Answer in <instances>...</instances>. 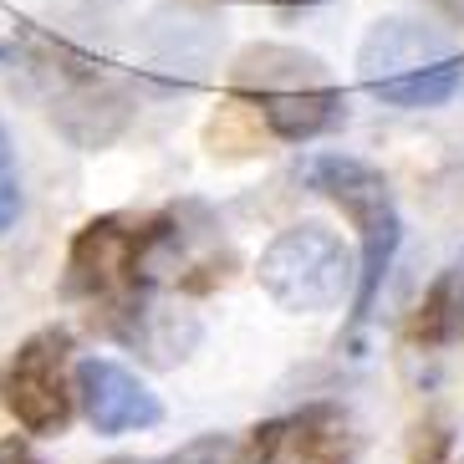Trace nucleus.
<instances>
[{"instance_id":"f257e3e1","label":"nucleus","mask_w":464,"mask_h":464,"mask_svg":"<svg viewBox=\"0 0 464 464\" xmlns=\"http://www.w3.org/2000/svg\"><path fill=\"white\" fill-rule=\"evenodd\" d=\"M179 215H102L87 219L72 235L67 250V296L92 306V322L159 353V322H169L153 306V291L164 286V271H174L179 250Z\"/></svg>"},{"instance_id":"f03ea898","label":"nucleus","mask_w":464,"mask_h":464,"mask_svg":"<svg viewBox=\"0 0 464 464\" xmlns=\"http://www.w3.org/2000/svg\"><path fill=\"white\" fill-rule=\"evenodd\" d=\"M230 92L246 97L281 143H312L347 123V92L327 62L296 46H246L230 62Z\"/></svg>"},{"instance_id":"7ed1b4c3","label":"nucleus","mask_w":464,"mask_h":464,"mask_svg":"<svg viewBox=\"0 0 464 464\" xmlns=\"http://www.w3.org/2000/svg\"><path fill=\"white\" fill-rule=\"evenodd\" d=\"M357 77L388 108H439L464 82V56L429 21L388 15L357 46Z\"/></svg>"},{"instance_id":"20e7f679","label":"nucleus","mask_w":464,"mask_h":464,"mask_svg":"<svg viewBox=\"0 0 464 464\" xmlns=\"http://www.w3.org/2000/svg\"><path fill=\"white\" fill-rule=\"evenodd\" d=\"M21 72L31 77L36 97H42L46 118H52L62 133L77 143V149H102L128 128L133 118V92H128L112 72H102L97 62L67 52V46L52 42H21Z\"/></svg>"},{"instance_id":"39448f33","label":"nucleus","mask_w":464,"mask_h":464,"mask_svg":"<svg viewBox=\"0 0 464 464\" xmlns=\"http://www.w3.org/2000/svg\"><path fill=\"white\" fill-rule=\"evenodd\" d=\"M316 194H327L332 205L357 225V240H362V271H357V301H353V322H368L372 301H378L382 281L393 271L398 240H403V219H398L393 189L388 179L372 164L353 159V153H316L312 169H306Z\"/></svg>"},{"instance_id":"423d86ee","label":"nucleus","mask_w":464,"mask_h":464,"mask_svg":"<svg viewBox=\"0 0 464 464\" xmlns=\"http://www.w3.org/2000/svg\"><path fill=\"white\" fill-rule=\"evenodd\" d=\"M353 256L327 225H291L260 256V286L286 312H332L353 291Z\"/></svg>"},{"instance_id":"0eeeda50","label":"nucleus","mask_w":464,"mask_h":464,"mask_svg":"<svg viewBox=\"0 0 464 464\" xmlns=\"http://www.w3.org/2000/svg\"><path fill=\"white\" fill-rule=\"evenodd\" d=\"M0 409L26 434H62L77 409V368H72V332H31L0 362Z\"/></svg>"},{"instance_id":"6e6552de","label":"nucleus","mask_w":464,"mask_h":464,"mask_svg":"<svg viewBox=\"0 0 464 464\" xmlns=\"http://www.w3.org/2000/svg\"><path fill=\"white\" fill-rule=\"evenodd\" d=\"M357 423L337 403H306L296 413L256 423L240 444V464H353Z\"/></svg>"},{"instance_id":"1a4fd4ad","label":"nucleus","mask_w":464,"mask_h":464,"mask_svg":"<svg viewBox=\"0 0 464 464\" xmlns=\"http://www.w3.org/2000/svg\"><path fill=\"white\" fill-rule=\"evenodd\" d=\"M77 403H82L97 434H133V429H153L164 419L159 393H149V382L112 357H82L77 362Z\"/></svg>"},{"instance_id":"9d476101","label":"nucleus","mask_w":464,"mask_h":464,"mask_svg":"<svg viewBox=\"0 0 464 464\" xmlns=\"http://www.w3.org/2000/svg\"><path fill=\"white\" fill-rule=\"evenodd\" d=\"M459 271H444L434 286L423 291V301L409 316V342L413 347H444L459 337Z\"/></svg>"},{"instance_id":"9b49d317","label":"nucleus","mask_w":464,"mask_h":464,"mask_svg":"<svg viewBox=\"0 0 464 464\" xmlns=\"http://www.w3.org/2000/svg\"><path fill=\"white\" fill-rule=\"evenodd\" d=\"M409 459H413V464H454V429H450V419L429 413V419L413 429Z\"/></svg>"},{"instance_id":"f8f14e48","label":"nucleus","mask_w":464,"mask_h":464,"mask_svg":"<svg viewBox=\"0 0 464 464\" xmlns=\"http://www.w3.org/2000/svg\"><path fill=\"white\" fill-rule=\"evenodd\" d=\"M21 215V174H15V153H11V133L0 123V235L15 225Z\"/></svg>"},{"instance_id":"ddd939ff","label":"nucleus","mask_w":464,"mask_h":464,"mask_svg":"<svg viewBox=\"0 0 464 464\" xmlns=\"http://www.w3.org/2000/svg\"><path fill=\"white\" fill-rule=\"evenodd\" d=\"M164 464H240V444L205 434V439H194V444H184L179 454H169Z\"/></svg>"},{"instance_id":"4468645a","label":"nucleus","mask_w":464,"mask_h":464,"mask_svg":"<svg viewBox=\"0 0 464 464\" xmlns=\"http://www.w3.org/2000/svg\"><path fill=\"white\" fill-rule=\"evenodd\" d=\"M0 464H46V459L31 450L26 439H15V434H11V439H0Z\"/></svg>"},{"instance_id":"2eb2a0df","label":"nucleus","mask_w":464,"mask_h":464,"mask_svg":"<svg viewBox=\"0 0 464 464\" xmlns=\"http://www.w3.org/2000/svg\"><path fill=\"white\" fill-rule=\"evenodd\" d=\"M108 464H164V459H108Z\"/></svg>"},{"instance_id":"dca6fc26","label":"nucleus","mask_w":464,"mask_h":464,"mask_svg":"<svg viewBox=\"0 0 464 464\" xmlns=\"http://www.w3.org/2000/svg\"><path fill=\"white\" fill-rule=\"evenodd\" d=\"M459 337H464V281H459Z\"/></svg>"},{"instance_id":"f3484780","label":"nucleus","mask_w":464,"mask_h":464,"mask_svg":"<svg viewBox=\"0 0 464 464\" xmlns=\"http://www.w3.org/2000/svg\"><path fill=\"white\" fill-rule=\"evenodd\" d=\"M276 5H312V0H276Z\"/></svg>"}]
</instances>
